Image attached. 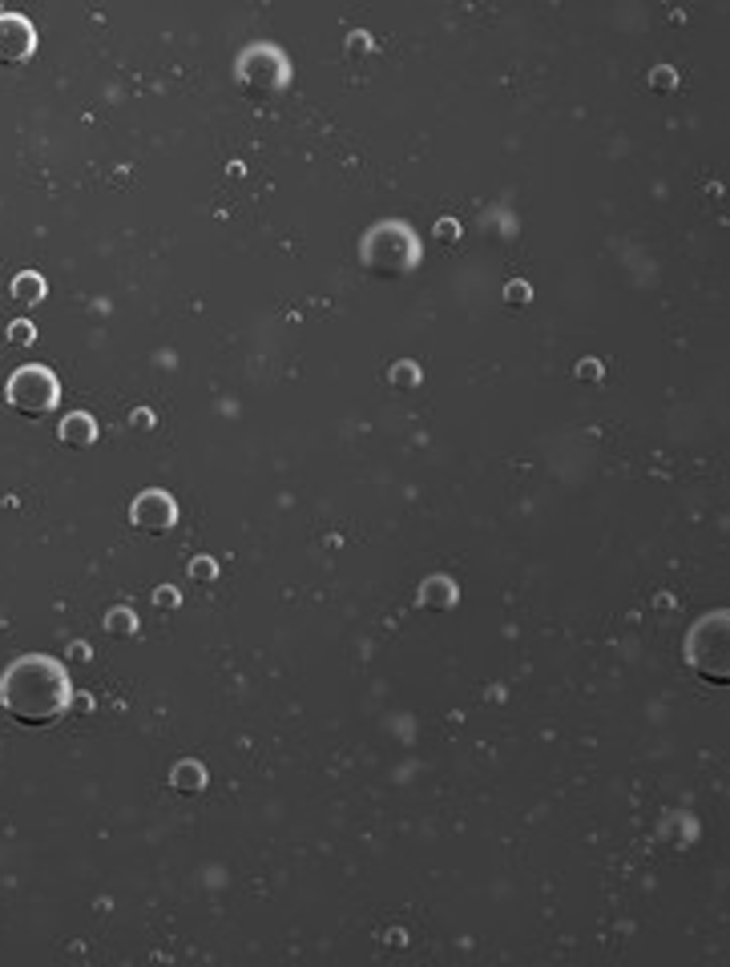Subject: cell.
<instances>
[{
  "mask_svg": "<svg viewBox=\"0 0 730 967\" xmlns=\"http://www.w3.org/2000/svg\"><path fill=\"white\" fill-rule=\"evenodd\" d=\"M13 290H17L21 303H37V298L45 295V282L37 278V274H21V278L13 282Z\"/></svg>",
  "mask_w": 730,
  "mask_h": 967,
  "instance_id": "30bf717a",
  "label": "cell"
},
{
  "mask_svg": "<svg viewBox=\"0 0 730 967\" xmlns=\"http://www.w3.org/2000/svg\"><path fill=\"white\" fill-rule=\"evenodd\" d=\"M420 604H424V609H436V612L452 609V604H456V585H452L448 577H432V580H424V588H420Z\"/></svg>",
  "mask_w": 730,
  "mask_h": 967,
  "instance_id": "52a82bcc",
  "label": "cell"
},
{
  "mask_svg": "<svg viewBox=\"0 0 730 967\" xmlns=\"http://www.w3.org/2000/svg\"><path fill=\"white\" fill-rule=\"evenodd\" d=\"M170 782H174V790H182V794H198V790L206 786V770L198 762H178L174 766V774H170Z\"/></svg>",
  "mask_w": 730,
  "mask_h": 967,
  "instance_id": "9c48e42d",
  "label": "cell"
},
{
  "mask_svg": "<svg viewBox=\"0 0 730 967\" xmlns=\"http://www.w3.org/2000/svg\"><path fill=\"white\" fill-rule=\"evenodd\" d=\"M416 379H420V371H416L412 363H399V367H391V383H396L399 391H412Z\"/></svg>",
  "mask_w": 730,
  "mask_h": 967,
  "instance_id": "8fae6325",
  "label": "cell"
},
{
  "mask_svg": "<svg viewBox=\"0 0 730 967\" xmlns=\"http://www.w3.org/2000/svg\"><path fill=\"white\" fill-rule=\"evenodd\" d=\"M436 238L440 242H456V238H460V222H456V218H440V222H436Z\"/></svg>",
  "mask_w": 730,
  "mask_h": 967,
  "instance_id": "5bb4252c",
  "label": "cell"
},
{
  "mask_svg": "<svg viewBox=\"0 0 730 967\" xmlns=\"http://www.w3.org/2000/svg\"><path fill=\"white\" fill-rule=\"evenodd\" d=\"M528 298H533V287H528V282H509V287H504V303L509 306H525Z\"/></svg>",
  "mask_w": 730,
  "mask_h": 967,
  "instance_id": "7c38bea8",
  "label": "cell"
},
{
  "mask_svg": "<svg viewBox=\"0 0 730 967\" xmlns=\"http://www.w3.org/2000/svg\"><path fill=\"white\" fill-rule=\"evenodd\" d=\"M106 625H109V633H133V629H138V620H133L125 609H114Z\"/></svg>",
  "mask_w": 730,
  "mask_h": 967,
  "instance_id": "4fadbf2b",
  "label": "cell"
},
{
  "mask_svg": "<svg viewBox=\"0 0 730 967\" xmlns=\"http://www.w3.org/2000/svg\"><path fill=\"white\" fill-rule=\"evenodd\" d=\"M238 77H243L246 93L271 97L287 81V64H283V56L271 53V48H254V53L243 56V69H238Z\"/></svg>",
  "mask_w": 730,
  "mask_h": 967,
  "instance_id": "277c9868",
  "label": "cell"
},
{
  "mask_svg": "<svg viewBox=\"0 0 730 967\" xmlns=\"http://www.w3.org/2000/svg\"><path fill=\"white\" fill-rule=\"evenodd\" d=\"M190 572H194V577H202V580H210L214 577V564L210 561H194V564H190Z\"/></svg>",
  "mask_w": 730,
  "mask_h": 967,
  "instance_id": "ac0fdd59",
  "label": "cell"
},
{
  "mask_svg": "<svg viewBox=\"0 0 730 967\" xmlns=\"http://www.w3.org/2000/svg\"><path fill=\"white\" fill-rule=\"evenodd\" d=\"M69 701H73L69 669L45 653L17 657L0 677V709L13 722L33 725V730L61 722L69 714Z\"/></svg>",
  "mask_w": 730,
  "mask_h": 967,
  "instance_id": "6da1fadb",
  "label": "cell"
},
{
  "mask_svg": "<svg viewBox=\"0 0 730 967\" xmlns=\"http://www.w3.org/2000/svg\"><path fill=\"white\" fill-rule=\"evenodd\" d=\"M37 48V32L25 16L4 13L0 16V64H25Z\"/></svg>",
  "mask_w": 730,
  "mask_h": 967,
  "instance_id": "8992f818",
  "label": "cell"
},
{
  "mask_svg": "<svg viewBox=\"0 0 730 967\" xmlns=\"http://www.w3.org/2000/svg\"><path fill=\"white\" fill-rule=\"evenodd\" d=\"M364 262L372 274L380 278H391V274H404L416 266V238L404 230L399 222L375 226L364 242Z\"/></svg>",
  "mask_w": 730,
  "mask_h": 967,
  "instance_id": "7a4b0ae2",
  "label": "cell"
},
{
  "mask_svg": "<svg viewBox=\"0 0 730 967\" xmlns=\"http://www.w3.org/2000/svg\"><path fill=\"white\" fill-rule=\"evenodd\" d=\"M348 53H367V37H351L348 40Z\"/></svg>",
  "mask_w": 730,
  "mask_h": 967,
  "instance_id": "d6986e66",
  "label": "cell"
},
{
  "mask_svg": "<svg viewBox=\"0 0 730 967\" xmlns=\"http://www.w3.org/2000/svg\"><path fill=\"white\" fill-rule=\"evenodd\" d=\"M154 601L162 604V609H174V604H178V593H174V588H158Z\"/></svg>",
  "mask_w": 730,
  "mask_h": 967,
  "instance_id": "e0dca14e",
  "label": "cell"
},
{
  "mask_svg": "<svg viewBox=\"0 0 730 967\" xmlns=\"http://www.w3.org/2000/svg\"><path fill=\"white\" fill-rule=\"evenodd\" d=\"M9 403H13V411H21V415H29V419L49 415V411L61 403L57 375H53V371H45V367H37V363L13 371V379H9Z\"/></svg>",
  "mask_w": 730,
  "mask_h": 967,
  "instance_id": "3957f363",
  "label": "cell"
},
{
  "mask_svg": "<svg viewBox=\"0 0 730 967\" xmlns=\"http://www.w3.org/2000/svg\"><path fill=\"white\" fill-rule=\"evenodd\" d=\"M130 520L138 524L142 532H150V536H162V532L174 528L178 508H174V500L166 496V492H142L130 508Z\"/></svg>",
  "mask_w": 730,
  "mask_h": 967,
  "instance_id": "5b68a950",
  "label": "cell"
},
{
  "mask_svg": "<svg viewBox=\"0 0 730 967\" xmlns=\"http://www.w3.org/2000/svg\"><path fill=\"white\" fill-rule=\"evenodd\" d=\"M577 379H589V383H597V379H601V367H597L593 359H589V363H577Z\"/></svg>",
  "mask_w": 730,
  "mask_h": 967,
  "instance_id": "9a60e30c",
  "label": "cell"
},
{
  "mask_svg": "<svg viewBox=\"0 0 730 967\" xmlns=\"http://www.w3.org/2000/svg\"><path fill=\"white\" fill-rule=\"evenodd\" d=\"M61 440H65L69 448H90V443L98 440V424H93L85 411H77V415H69L65 424H61Z\"/></svg>",
  "mask_w": 730,
  "mask_h": 967,
  "instance_id": "ba28073f",
  "label": "cell"
},
{
  "mask_svg": "<svg viewBox=\"0 0 730 967\" xmlns=\"http://www.w3.org/2000/svg\"><path fill=\"white\" fill-rule=\"evenodd\" d=\"M9 338L13 343H33V327H29V322H17V327L9 330Z\"/></svg>",
  "mask_w": 730,
  "mask_h": 967,
  "instance_id": "2e32d148",
  "label": "cell"
}]
</instances>
